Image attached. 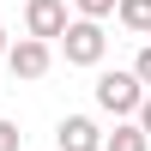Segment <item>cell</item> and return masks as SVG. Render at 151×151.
Masks as SVG:
<instances>
[{"label":"cell","instance_id":"cell-1","mask_svg":"<svg viewBox=\"0 0 151 151\" xmlns=\"http://www.w3.org/2000/svg\"><path fill=\"white\" fill-rule=\"evenodd\" d=\"M139 103H145V91H139V79L133 73H97V109H109L115 121H127V115H139Z\"/></svg>","mask_w":151,"mask_h":151},{"label":"cell","instance_id":"cell-2","mask_svg":"<svg viewBox=\"0 0 151 151\" xmlns=\"http://www.w3.org/2000/svg\"><path fill=\"white\" fill-rule=\"evenodd\" d=\"M109 48L103 24H85V18H67V30H60V55H67V67H97Z\"/></svg>","mask_w":151,"mask_h":151},{"label":"cell","instance_id":"cell-3","mask_svg":"<svg viewBox=\"0 0 151 151\" xmlns=\"http://www.w3.org/2000/svg\"><path fill=\"white\" fill-rule=\"evenodd\" d=\"M67 30V0H30L24 6V36L30 42H55Z\"/></svg>","mask_w":151,"mask_h":151},{"label":"cell","instance_id":"cell-4","mask_svg":"<svg viewBox=\"0 0 151 151\" xmlns=\"http://www.w3.org/2000/svg\"><path fill=\"white\" fill-rule=\"evenodd\" d=\"M6 67H12V79H42V73L55 67V48H48V42H30V36H18V42L6 48Z\"/></svg>","mask_w":151,"mask_h":151},{"label":"cell","instance_id":"cell-5","mask_svg":"<svg viewBox=\"0 0 151 151\" xmlns=\"http://www.w3.org/2000/svg\"><path fill=\"white\" fill-rule=\"evenodd\" d=\"M55 145L60 151H103V127H97L91 115H67L55 127Z\"/></svg>","mask_w":151,"mask_h":151},{"label":"cell","instance_id":"cell-6","mask_svg":"<svg viewBox=\"0 0 151 151\" xmlns=\"http://www.w3.org/2000/svg\"><path fill=\"white\" fill-rule=\"evenodd\" d=\"M115 18L133 36H151V0H115Z\"/></svg>","mask_w":151,"mask_h":151},{"label":"cell","instance_id":"cell-7","mask_svg":"<svg viewBox=\"0 0 151 151\" xmlns=\"http://www.w3.org/2000/svg\"><path fill=\"white\" fill-rule=\"evenodd\" d=\"M103 151H151V145L133 121H115V133H103Z\"/></svg>","mask_w":151,"mask_h":151},{"label":"cell","instance_id":"cell-8","mask_svg":"<svg viewBox=\"0 0 151 151\" xmlns=\"http://www.w3.org/2000/svg\"><path fill=\"white\" fill-rule=\"evenodd\" d=\"M73 6H79V18H85V24H103L109 12H115V0H73Z\"/></svg>","mask_w":151,"mask_h":151},{"label":"cell","instance_id":"cell-9","mask_svg":"<svg viewBox=\"0 0 151 151\" xmlns=\"http://www.w3.org/2000/svg\"><path fill=\"white\" fill-rule=\"evenodd\" d=\"M133 79H139V91H145V85H151V42L139 48V55H133Z\"/></svg>","mask_w":151,"mask_h":151},{"label":"cell","instance_id":"cell-10","mask_svg":"<svg viewBox=\"0 0 151 151\" xmlns=\"http://www.w3.org/2000/svg\"><path fill=\"white\" fill-rule=\"evenodd\" d=\"M18 145H24V133L12 127V121H0V151H18Z\"/></svg>","mask_w":151,"mask_h":151},{"label":"cell","instance_id":"cell-11","mask_svg":"<svg viewBox=\"0 0 151 151\" xmlns=\"http://www.w3.org/2000/svg\"><path fill=\"white\" fill-rule=\"evenodd\" d=\"M133 127L145 133V145H151V91H145V103H139V115H133Z\"/></svg>","mask_w":151,"mask_h":151},{"label":"cell","instance_id":"cell-12","mask_svg":"<svg viewBox=\"0 0 151 151\" xmlns=\"http://www.w3.org/2000/svg\"><path fill=\"white\" fill-rule=\"evenodd\" d=\"M6 48H12V42H6V30H0V60H6Z\"/></svg>","mask_w":151,"mask_h":151}]
</instances>
